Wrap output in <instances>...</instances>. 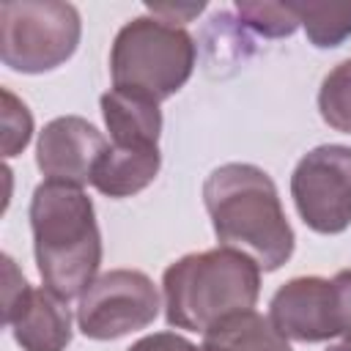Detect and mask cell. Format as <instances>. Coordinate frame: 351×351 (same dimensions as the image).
I'll return each instance as SVG.
<instances>
[{"mask_svg": "<svg viewBox=\"0 0 351 351\" xmlns=\"http://www.w3.org/2000/svg\"><path fill=\"white\" fill-rule=\"evenodd\" d=\"M203 203L219 244L247 255L261 271H274L291 258L293 230L274 181L261 167L219 165L203 184Z\"/></svg>", "mask_w": 351, "mask_h": 351, "instance_id": "obj_1", "label": "cell"}, {"mask_svg": "<svg viewBox=\"0 0 351 351\" xmlns=\"http://www.w3.org/2000/svg\"><path fill=\"white\" fill-rule=\"evenodd\" d=\"M30 228L44 288L66 302L82 296L101 263V236L82 186L38 184L30 200Z\"/></svg>", "mask_w": 351, "mask_h": 351, "instance_id": "obj_2", "label": "cell"}, {"mask_svg": "<svg viewBox=\"0 0 351 351\" xmlns=\"http://www.w3.org/2000/svg\"><path fill=\"white\" fill-rule=\"evenodd\" d=\"M162 293L170 326L206 332L222 318L255 307L261 269L255 261L228 247L192 252L165 269Z\"/></svg>", "mask_w": 351, "mask_h": 351, "instance_id": "obj_3", "label": "cell"}, {"mask_svg": "<svg viewBox=\"0 0 351 351\" xmlns=\"http://www.w3.org/2000/svg\"><path fill=\"white\" fill-rule=\"evenodd\" d=\"M195 69V41L184 27L156 16L126 22L110 52L112 88L140 93L145 99H170Z\"/></svg>", "mask_w": 351, "mask_h": 351, "instance_id": "obj_4", "label": "cell"}, {"mask_svg": "<svg viewBox=\"0 0 351 351\" xmlns=\"http://www.w3.org/2000/svg\"><path fill=\"white\" fill-rule=\"evenodd\" d=\"M80 14L69 3L22 0L0 5V58L22 74L52 71L80 44Z\"/></svg>", "mask_w": 351, "mask_h": 351, "instance_id": "obj_5", "label": "cell"}, {"mask_svg": "<svg viewBox=\"0 0 351 351\" xmlns=\"http://www.w3.org/2000/svg\"><path fill=\"white\" fill-rule=\"evenodd\" d=\"M269 321L288 340L351 337V269L326 277H293L269 302Z\"/></svg>", "mask_w": 351, "mask_h": 351, "instance_id": "obj_6", "label": "cell"}, {"mask_svg": "<svg viewBox=\"0 0 351 351\" xmlns=\"http://www.w3.org/2000/svg\"><path fill=\"white\" fill-rule=\"evenodd\" d=\"M159 307V293L148 274L112 269L99 274L80 296L77 326L90 340H115L154 324Z\"/></svg>", "mask_w": 351, "mask_h": 351, "instance_id": "obj_7", "label": "cell"}, {"mask_svg": "<svg viewBox=\"0 0 351 351\" xmlns=\"http://www.w3.org/2000/svg\"><path fill=\"white\" fill-rule=\"evenodd\" d=\"M291 197L304 225L315 233L346 230L351 225V148L318 145L307 151L293 167Z\"/></svg>", "mask_w": 351, "mask_h": 351, "instance_id": "obj_8", "label": "cell"}, {"mask_svg": "<svg viewBox=\"0 0 351 351\" xmlns=\"http://www.w3.org/2000/svg\"><path fill=\"white\" fill-rule=\"evenodd\" d=\"M107 148L110 143L93 123L80 115H60L38 134L36 165L47 181L82 186L90 181Z\"/></svg>", "mask_w": 351, "mask_h": 351, "instance_id": "obj_9", "label": "cell"}, {"mask_svg": "<svg viewBox=\"0 0 351 351\" xmlns=\"http://www.w3.org/2000/svg\"><path fill=\"white\" fill-rule=\"evenodd\" d=\"M22 351H63L71 343V313L66 299L49 288H30L25 302L3 321Z\"/></svg>", "mask_w": 351, "mask_h": 351, "instance_id": "obj_10", "label": "cell"}, {"mask_svg": "<svg viewBox=\"0 0 351 351\" xmlns=\"http://www.w3.org/2000/svg\"><path fill=\"white\" fill-rule=\"evenodd\" d=\"M101 115L110 129L112 145L121 148H156L162 132L159 101L129 90H107L101 96Z\"/></svg>", "mask_w": 351, "mask_h": 351, "instance_id": "obj_11", "label": "cell"}, {"mask_svg": "<svg viewBox=\"0 0 351 351\" xmlns=\"http://www.w3.org/2000/svg\"><path fill=\"white\" fill-rule=\"evenodd\" d=\"M162 156H159V145L156 148H121V145H110L93 176L90 184L107 195V197H132L137 192H143L159 173Z\"/></svg>", "mask_w": 351, "mask_h": 351, "instance_id": "obj_12", "label": "cell"}, {"mask_svg": "<svg viewBox=\"0 0 351 351\" xmlns=\"http://www.w3.org/2000/svg\"><path fill=\"white\" fill-rule=\"evenodd\" d=\"M203 351H291L288 337L255 310L222 318L203 332Z\"/></svg>", "mask_w": 351, "mask_h": 351, "instance_id": "obj_13", "label": "cell"}, {"mask_svg": "<svg viewBox=\"0 0 351 351\" xmlns=\"http://www.w3.org/2000/svg\"><path fill=\"white\" fill-rule=\"evenodd\" d=\"M299 25L318 49L340 47L351 36V3H291Z\"/></svg>", "mask_w": 351, "mask_h": 351, "instance_id": "obj_14", "label": "cell"}, {"mask_svg": "<svg viewBox=\"0 0 351 351\" xmlns=\"http://www.w3.org/2000/svg\"><path fill=\"white\" fill-rule=\"evenodd\" d=\"M318 110L332 129L351 134V58L337 63L324 77L318 90Z\"/></svg>", "mask_w": 351, "mask_h": 351, "instance_id": "obj_15", "label": "cell"}, {"mask_svg": "<svg viewBox=\"0 0 351 351\" xmlns=\"http://www.w3.org/2000/svg\"><path fill=\"white\" fill-rule=\"evenodd\" d=\"M236 14L241 25L252 27L266 38L291 36L299 27V16L291 3H236Z\"/></svg>", "mask_w": 351, "mask_h": 351, "instance_id": "obj_16", "label": "cell"}, {"mask_svg": "<svg viewBox=\"0 0 351 351\" xmlns=\"http://www.w3.org/2000/svg\"><path fill=\"white\" fill-rule=\"evenodd\" d=\"M3 93V156L11 159L16 156L33 134V115L27 110V104L22 99H16L8 88L0 90Z\"/></svg>", "mask_w": 351, "mask_h": 351, "instance_id": "obj_17", "label": "cell"}, {"mask_svg": "<svg viewBox=\"0 0 351 351\" xmlns=\"http://www.w3.org/2000/svg\"><path fill=\"white\" fill-rule=\"evenodd\" d=\"M27 293H30L27 280L22 277V271L16 269V263L5 255L3 258V321L25 302Z\"/></svg>", "mask_w": 351, "mask_h": 351, "instance_id": "obj_18", "label": "cell"}, {"mask_svg": "<svg viewBox=\"0 0 351 351\" xmlns=\"http://www.w3.org/2000/svg\"><path fill=\"white\" fill-rule=\"evenodd\" d=\"M129 351H203V348L192 346L189 340H184L176 332H156V335H148V337L137 340Z\"/></svg>", "mask_w": 351, "mask_h": 351, "instance_id": "obj_19", "label": "cell"}, {"mask_svg": "<svg viewBox=\"0 0 351 351\" xmlns=\"http://www.w3.org/2000/svg\"><path fill=\"white\" fill-rule=\"evenodd\" d=\"M148 11H151V16L167 22V25L181 27V25H186L192 16H197V14L203 11V3H189V5H178V3H176V5H173V3H156V5H148Z\"/></svg>", "mask_w": 351, "mask_h": 351, "instance_id": "obj_20", "label": "cell"}, {"mask_svg": "<svg viewBox=\"0 0 351 351\" xmlns=\"http://www.w3.org/2000/svg\"><path fill=\"white\" fill-rule=\"evenodd\" d=\"M326 351H351V337H343V343H337V346H332Z\"/></svg>", "mask_w": 351, "mask_h": 351, "instance_id": "obj_21", "label": "cell"}]
</instances>
